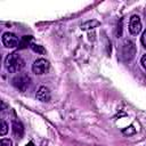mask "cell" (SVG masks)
Segmentation results:
<instances>
[{"mask_svg": "<svg viewBox=\"0 0 146 146\" xmlns=\"http://www.w3.org/2000/svg\"><path fill=\"white\" fill-rule=\"evenodd\" d=\"M11 131H13V136L17 139L22 138L23 137V133H24V127L23 124L19 122V121H13L11 123Z\"/></svg>", "mask_w": 146, "mask_h": 146, "instance_id": "8", "label": "cell"}, {"mask_svg": "<svg viewBox=\"0 0 146 146\" xmlns=\"http://www.w3.org/2000/svg\"><path fill=\"white\" fill-rule=\"evenodd\" d=\"M49 62L46 60L44 58H39L36 60H34L33 65H32V71L35 73V74H44L49 71Z\"/></svg>", "mask_w": 146, "mask_h": 146, "instance_id": "4", "label": "cell"}, {"mask_svg": "<svg viewBox=\"0 0 146 146\" xmlns=\"http://www.w3.org/2000/svg\"><path fill=\"white\" fill-rule=\"evenodd\" d=\"M26 146H34V144H33V143H32V141H30V143H29V144H27V145H26Z\"/></svg>", "mask_w": 146, "mask_h": 146, "instance_id": "15", "label": "cell"}, {"mask_svg": "<svg viewBox=\"0 0 146 146\" xmlns=\"http://www.w3.org/2000/svg\"><path fill=\"white\" fill-rule=\"evenodd\" d=\"M97 25H99V23L97 22V21H92V22H87V23H84L83 25H81V29L82 30H88V29H94V26H97Z\"/></svg>", "mask_w": 146, "mask_h": 146, "instance_id": "10", "label": "cell"}, {"mask_svg": "<svg viewBox=\"0 0 146 146\" xmlns=\"http://www.w3.org/2000/svg\"><path fill=\"white\" fill-rule=\"evenodd\" d=\"M2 43L7 48H15L16 46H18L19 40H18V38L14 33H11V32H5L2 34Z\"/></svg>", "mask_w": 146, "mask_h": 146, "instance_id": "6", "label": "cell"}, {"mask_svg": "<svg viewBox=\"0 0 146 146\" xmlns=\"http://www.w3.org/2000/svg\"><path fill=\"white\" fill-rule=\"evenodd\" d=\"M30 47H31V49L34 51V52H36V54H40V55H43L44 52H46V49L42 47V46H40V44H35V43H31L30 44Z\"/></svg>", "mask_w": 146, "mask_h": 146, "instance_id": "9", "label": "cell"}, {"mask_svg": "<svg viewBox=\"0 0 146 146\" xmlns=\"http://www.w3.org/2000/svg\"><path fill=\"white\" fill-rule=\"evenodd\" d=\"M121 55L123 60H131L135 55H136V46L132 41L130 40H125L122 44V49H121Z\"/></svg>", "mask_w": 146, "mask_h": 146, "instance_id": "3", "label": "cell"}, {"mask_svg": "<svg viewBox=\"0 0 146 146\" xmlns=\"http://www.w3.org/2000/svg\"><path fill=\"white\" fill-rule=\"evenodd\" d=\"M24 66L25 62L17 52L9 54L5 59V67L10 73H18L24 68Z\"/></svg>", "mask_w": 146, "mask_h": 146, "instance_id": "1", "label": "cell"}, {"mask_svg": "<svg viewBox=\"0 0 146 146\" xmlns=\"http://www.w3.org/2000/svg\"><path fill=\"white\" fill-rule=\"evenodd\" d=\"M7 131H8V125H7L6 121L2 119V120H1V131H0V135H1V136H5V135L7 133Z\"/></svg>", "mask_w": 146, "mask_h": 146, "instance_id": "11", "label": "cell"}, {"mask_svg": "<svg viewBox=\"0 0 146 146\" xmlns=\"http://www.w3.org/2000/svg\"><path fill=\"white\" fill-rule=\"evenodd\" d=\"M35 97H36V99H38V100H40V102H43V103H47V102H49V100H50V98H51V95H50V91H49V89H48L47 87L42 86V87H40V88L38 89Z\"/></svg>", "mask_w": 146, "mask_h": 146, "instance_id": "7", "label": "cell"}, {"mask_svg": "<svg viewBox=\"0 0 146 146\" xmlns=\"http://www.w3.org/2000/svg\"><path fill=\"white\" fill-rule=\"evenodd\" d=\"M0 144H1V146H13V141L10 139H6V138H2Z\"/></svg>", "mask_w": 146, "mask_h": 146, "instance_id": "12", "label": "cell"}, {"mask_svg": "<svg viewBox=\"0 0 146 146\" xmlns=\"http://www.w3.org/2000/svg\"><path fill=\"white\" fill-rule=\"evenodd\" d=\"M140 63H141V66L146 70V55H144L143 57H141V59H140Z\"/></svg>", "mask_w": 146, "mask_h": 146, "instance_id": "14", "label": "cell"}, {"mask_svg": "<svg viewBox=\"0 0 146 146\" xmlns=\"http://www.w3.org/2000/svg\"><path fill=\"white\" fill-rule=\"evenodd\" d=\"M11 83H13V86H14L16 89H18L19 91L24 92V91L27 90V88H29L30 84H31V78H30L26 73H17V74L13 78Z\"/></svg>", "mask_w": 146, "mask_h": 146, "instance_id": "2", "label": "cell"}, {"mask_svg": "<svg viewBox=\"0 0 146 146\" xmlns=\"http://www.w3.org/2000/svg\"><path fill=\"white\" fill-rule=\"evenodd\" d=\"M140 41H141V44L144 46V48H146V30L144 31L141 38H140Z\"/></svg>", "mask_w": 146, "mask_h": 146, "instance_id": "13", "label": "cell"}, {"mask_svg": "<svg viewBox=\"0 0 146 146\" xmlns=\"http://www.w3.org/2000/svg\"><path fill=\"white\" fill-rule=\"evenodd\" d=\"M129 32L133 35H137L141 31V21L138 15H132L129 19Z\"/></svg>", "mask_w": 146, "mask_h": 146, "instance_id": "5", "label": "cell"}]
</instances>
